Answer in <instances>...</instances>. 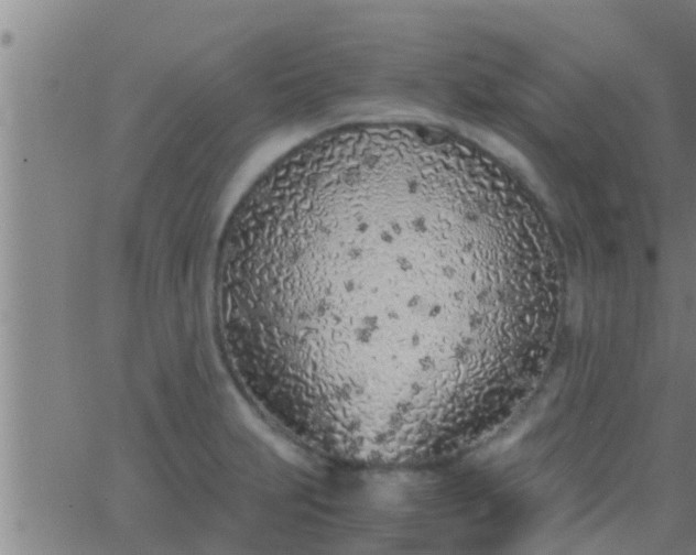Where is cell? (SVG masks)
Instances as JSON below:
<instances>
[{"mask_svg":"<svg viewBox=\"0 0 696 555\" xmlns=\"http://www.w3.org/2000/svg\"><path fill=\"white\" fill-rule=\"evenodd\" d=\"M446 154L410 138L331 161L244 241L238 286L262 356L325 428L435 445L486 315L526 287V269L479 238Z\"/></svg>","mask_w":696,"mask_h":555,"instance_id":"1","label":"cell"}]
</instances>
